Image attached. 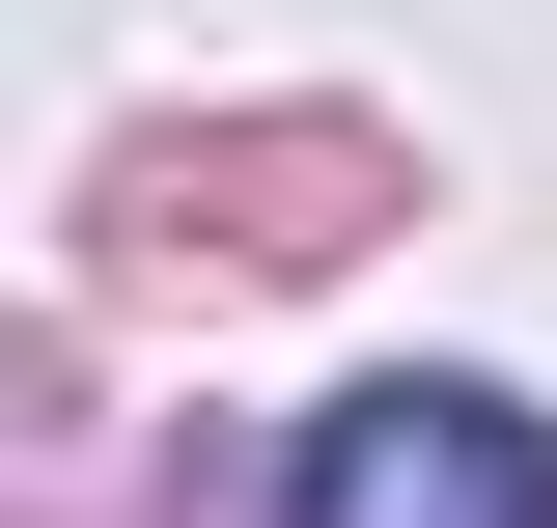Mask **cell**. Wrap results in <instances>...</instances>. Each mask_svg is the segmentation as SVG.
Segmentation results:
<instances>
[{
  "label": "cell",
  "instance_id": "obj_1",
  "mask_svg": "<svg viewBox=\"0 0 557 528\" xmlns=\"http://www.w3.org/2000/svg\"><path fill=\"white\" fill-rule=\"evenodd\" d=\"M278 528H557V417L530 390H335L307 417V473H278Z\"/></svg>",
  "mask_w": 557,
  "mask_h": 528
}]
</instances>
